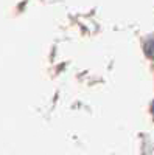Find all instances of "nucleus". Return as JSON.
<instances>
[{
    "label": "nucleus",
    "instance_id": "2",
    "mask_svg": "<svg viewBox=\"0 0 154 155\" xmlns=\"http://www.w3.org/2000/svg\"><path fill=\"white\" fill-rule=\"evenodd\" d=\"M152 115H154V102H152Z\"/></svg>",
    "mask_w": 154,
    "mask_h": 155
},
{
    "label": "nucleus",
    "instance_id": "1",
    "mask_svg": "<svg viewBox=\"0 0 154 155\" xmlns=\"http://www.w3.org/2000/svg\"><path fill=\"white\" fill-rule=\"evenodd\" d=\"M145 53L148 58L154 59V39H151V41H148L145 44Z\"/></svg>",
    "mask_w": 154,
    "mask_h": 155
}]
</instances>
